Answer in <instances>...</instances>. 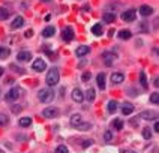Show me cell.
Returning a JSON list of instances; mask_svg holds the SVG:
<instances>
[{"mask_svg":"<svg viewBox=\"0 0 159 153\" xmlns=\"http://www.w3.org/2000/svg\"><path fill=\"white\" fill-rule=\"evenodd\" d=\"M45 81H47V84L48 86H57L59 84V81H60V74H59V69H50L48 71V74H47V78H45Z\"/></svg>","mask_w":159,"mask_h":153,"instance_id":"1","label":"cell"},{"mask_svg":"<svg viewBox=\"0 0 159 153\" xmlns=\"http://www.w3.org/2000/svg\"><path fill=\"white\" fill-rule=\"evenodd\" d=\"M38 98H39V101L44 102V104H50L54 99V92L51 89H41L39 93H38Z\"/></svg>","mask_w":159,"mask_h":153,"instance_id":"2","label":"cell"},{"mask_svg":"<svg viewBox=\"0 0 159 153\" xmlns=\"http://www.w3.org/2000/svg\"><path fill=\"white\" fill-rule=\"evenodd\" d=\"M59 108L57 107H47L44 111H42V116L47 117V119H53V117H57L59 116Z\"/></svg>","mask_w":159,"mask_h":153,"instance_id":"3","label":"cell"},{"mask_svg":"<svg viewBox=\"0 0 159 153\" xmlns=\"http://www.w3.org/2000/svg\"><path fill=\"white\" fill-rule=\"evenodd\" d=\"M20 95H21V90L18 89V87H14V89H11L8 93H6V101H17L18 98H20Z\"/></svg>","mask_w":159,"mask_h":153,"instance_id":"4","label":"cell"},{"mask_svg":"<svg viewBox=\"0 0 159 153\" xmlns=\"http://www.w3.org/2000/svg\"><path fill=\"white\" fill-rule=\"evenodd\" d=\"M135 9H128L126 12L122 14V20L126 21V23H132V21H135Z\"/></svg>","mask_w":159,"mask_h":153,"instance_id":"5","label":"cell"},{"mask_svg":"<svg viewBox=\"0 0 159 153\" xmlns=\"http://www.w3.org/2000/svg\"><path fill=\"white\" fill-rule=\"evenodd\" d=\"M33 69H35L36 72H42V71L47 69V63L42 59H36L35 62H33Z\"/></svg>","mask_w":159,"mask_h":153,"instance_id":"6","label":"cell"},{"mask_svg":"<svg viewBox=\"0 0 159 153\" xmlns=\"http://www.w3.org/2000/svg\"><path fill=\"white\" fill-rule=\"evenodd\" d=\"M71 96H72V99H74L75 102H78V104L84 101V93H83L80 89H74V90H72V95H71Z\"/></svg>","mask_w":159,"mask_h":153,"instance_id":"7","label":"cell"},{"mask_svg":"<svg viewBox=\"0 0 159 153\" xmlns=\"http://www.w3.org/2000/svg\"><path fill=\"white\" fill-rule=\"evenodd\" d=\"M62 38H63V41L71 42L72 39H74V30H72V27H66V29H63Z\"/></svg>","mask_w":159,"mask_h":153,"instance_id":"8","label":"cell"},{"mask_svg":"<svg viewBox=\"0 0 159 153\" xmlns=\"http://www.w3.org/2000/svg\"><path fill=\"white\" fill-rule=\"evenodd\" d=\"M17 59H18V62L26 63V62H29V60L32 59V53H30V51H21V53H18Z\"/></svg>","mask_w":159,"mask_h":153,"instance_id":"9","label":"cell"},{"mask_svg":"<svg viewBox=\"0 0 159 153\" xmlns=\"http://www.w3.org/2000/svg\"><path fill=\"white\" fill-rule=\"evenodd\" d=\"M102 59H104L107 66H111L113 62H114V59H116V54H114V53H104V54H102Z\"/></svg>","mask_w":159,"mask_h":153,"instance_id":"10","label":"cell"},{"mask_svg":"<svg viewBox=\"0 0 159 153\" xmlns=\"http://www.w3.org/2000/svg\"><path fill=\"white\" fill-rule=\"evenodd\" d=\"M125 81V77H123V74H119V72H116V74H113L111 75V83H113V86L116 84H122Z\"/></svg>","mask_w":159,"mask_h":153,"instance_id":"11","label":"cell"},{"mask_svg":"<svg viewBox=\"0 0 159 153\" xmlns=\"http://www.w3.org/2000/svg\"><path fill=\"white\" fill-rule=\"evenodd\" d=\"M23 26H24V18L23 17H15L14 21L11 23V29H14V30H17V29L23 27Z\"/></svg>","mask_w":159,"mask_h":153,"instance_id":"12","label":"cell"},{"mask_svg":"<svg viewBox=\"0 0 159 153\" xmlns=\"http://www.w3.org/2000/svg\"><path fill=\"white\" fill-rule=\"evenodd\" d=\"M90 53V47L89 45H80L77 51H75V54H77V57H83V56H86Z\"/></svg>","mask_w":159,"mask_h":153,"instance_id":"13","label":"cell"},{"mask_svg":"<svg viewBox=\"0 0 159 153\" xmlns=\"http://www.w3.org/2000/svg\"><path fill=\"white\" fill-rule=\"evenodd\" d=\"M140 14H141L143 17H149V15L153 14V8L149 6V5H143L141 8H140Z\"/></svg>","mask_w":159,"mask_h":153,"instance_id":"14","label":"cell"},{"mask_svg":"<svg viewBox=\"0 0 159 153\" xmlns=\"http://www.w3.org/2000/svg\"><path fill=\"white\" fill-rule=\"evenodd\" d=\"M54 33H56V27L54 26H48V27H45L42 30V36L44 38H51Z\"/></svg>","mask_w":159,"mask_h":153,"instance_id":"15","label":"cell"},{"mask_svg":"<svg viewBox=\"0 0 159 153\" xmlns=\"http://www.w3.org/2000/svg\"><path fill=\"white\" fill-rule=\"evenodd\" d=\"M96 83L99 86V89H105V74L104 72H101V74H98V77H96Z\"/></svg>","mask_w":159,"mask_h":153,"instance_id":"16","label":"cell"},{"mask_svg":"<svg viewBox=\"0 0 159 153\" xmlns=\"http://www.w3.org/2000/svg\"><path fill=\"white\" fill-rule=\"evenodd\" d=\"M141 117H143V119H146V120H156L158 114H156L155 111H143Z\"/></svg>","mask_w":159,"mask_h":153,"instance_id":"17","label":"cell"},{"mask_svg":"<svg viewBox=\"0 0 159 153\" xmlns=\"http://www.w3.org/2000/svg\"><path fill=\"white\" fill-rule=\"evenodd\" d=\"M122 113H123L125 116L132 114V113H134V105H132V104H129V102H126L123 107H122Z\"/></svg>","mask_w":159,"mask_h":153,"instance_id":"18","label":"cell"},{"mask_svg":"<svg viewBox=\"0 0 159 153\" xmlns=\"http://www.w3.org/2000/svg\"><path fill=\"white\" fill-rule=\"evenodd\" d=\"M11 15V12H9V9H6V8H0V21H3V20H8Z\"/></svg>","mask_w":159,"mask_h":153,"instance_id":"19","label":"cell"},{"mask_svg":"<svg viewBox=\"0 0 159 153\" xmlns=\"http://www.w3.org/2000/svg\"><path fill=\"white\" fill-rule=\"evenodd\" d=\"M86 98H87V101H89V102H93V101H95V98H96L95 89H89L87 92H86Z\"/></svg>","mask_w":159,"mask_h":153,"instance_id":"20","label":"cell"},{"mask_svg":"<svg viewBox=\"0 0 159 153\" xmlns=\"http://www.w3.org/2000/svg\"><path fill=\"white\" fill-rule=\"evenodd\" d=\"M83 122V119H81V116L80 114H74L71 117V123H72V126H78L80 123Z\"/></svg>","mask_w":159,"mask_h":153,"instance_id":"21","label":"cell"},{"mask_svg":"<svg viewBox=\"0 0 159 153\" xmlns=\"http://www.w3.org/2000/svg\"><path fill=\"white\" fill-rule=\"evenodd\" d=\"M140 83H141V87L143 89H147L149 87V83H147V78H146V74L144 72H140Z\"/></svg>","mask_w":159,"mask_h":153,"instance_id":"22","label":"cell"},{"mask_svg":"<svg viewBox=\"0 0 159 153\" xmlns=\"http://www.w3.org/2000/svg\"><path fill=\"white\" fill-rule=\"evenodd\" d=\"M92 33L96 35V36L102 35V24H95V26L92 27Z\"/></svg>","mask_w":159,"mask_h":153,"instance_id":"23","label":"cell"},{"mask_svg":"<svg viewBox=\"0 0 159 153\" xmlns=\"http://www.w3.org/2000/svg\"><path fill=\"white\" fill-rule=\"evenodd\" d=\"M119 38L120 39H131L132 38V33H131V30H120Z\"/></svg>","mask_w":159,"mask_h":153,"instance_id":"24","label":"cell"},{"mask_svg":"<svg viewBox=\"0 0 159 153\" xmlns=\"http://www.w3.org/2000/svg\"><path fill=\"white\" fill-rule=\"evenodd\" d=\"M30 123H32V119L30 117H21L20 119V126H23V128L30 126Z\"/></svg>","mask_w":159,"mask_h":153,"instance_id":"25","label":"cell"},{"mask_svg":"<svg viewBox=\"0 0 159 153\" xmlns=\"http://www.w3.org/2000/svg\"><path fill=\"white\" fill-rule=\"evenodd\" d=\"M108 111L113 114V113H116L117 111V102L116 101H110L108 102Z\"/></svg>","mask_w":159,"mask_h":153,"instance_id":"26","label":"cell"},{"mask_svg":"<svg viewBox=\"0 0 159 153\" xmlns=\"http://www.w3.org/2000/svg\"><path fill=\"white\" fill-rule=\"evenodd\" d=\"M11 54L9 48H5V47H0V59H6L8 56Z\"/></svg>","mask_w":159,"mask_h":153,"instance_id":"27","label":"cell"},{"mask_svg":"<svg viewBox=\"0 0 159 153\" xmlns=\"http://www.w3.org/2000/svg\"><path fill=\"white\" fill-rule=\"evenodd\" d=\"M150 102H152V104H155V105H158V104H159V93H158V92H155V93H152V95H150Z\"/></svg>","mask_w":159,"mask_h":153,"instance_id":"28","label":"cell"},{"mask_svg":"<svg viewBox=\"0 0 159 153\" xmlns=\"http://www.w3.org/2000/svg\"><path fill=\"white\" fill-rule=\"evenodd\" d=\"M104 21L105 23H113V21H116V15L114 14H104Z\"/></svg>","mask_w":159,"mask_h":153,"instance_id":"29","label":"cell"},{"mask_svg":"<svg viewBox=\"0 0 159 153\" xmlns=\"http://www.w3.org/2000/svg\"><path fill=\"white\" fill-rule=\"evenodd\" d=\"M113 128L117 129V131H122V129H123V122H122V120H114Z\"/></svg>","mask_w":159,"mask_h":153,"instance_id":"30","label":"cell"},{"mask_svg":"<svg viewBox=\"0 0 159 153\" xmlns=\"http://www.w3.org/2000/svg\"><path fill=\"white\" fill-rule=\"evenodd\" d=\"M143 137H144L146 140H150V138H152V131H150V128H144V129H143Z\"/></svg>","mask_w":159,"mask_h":153,"instance_id":"31","label":"cell"},{"mask_svg":"<svg viewBox=\"0 0 159 153\" xmlns=\"http://www.w3.org/2000/svg\"><path fill=\"white\" fill-rule=\"evenodd\" d=\"M9 123V119L6 117V114H2L0 113V126H6Z\"/></svg>","mask_w":159,"mask_h":153,"instance_id":"32","label":"cell"},{"mask_svg":"<svg viewBox=\"0 0 159 153\" xmlns=\"http://www.w3.org/2000/svg\"><path fill=\"white\" fill-rule=\"evenodd\" d=\"M77 128H78L80 131H89V129L92 128V125H90V123H80Z\"/></svg>","mask_w":159,"mask_h":153,"instance_id":"33","label":"cell"},{"mask_svg":"<svg viewBox=\"0 0 159 153\" xmlns=\"http://www.w3.org/2000/svg\"><path fill=\"white\" fill-rule=\"evenodd\" d=\"M54 153H68V147L66 146H59Z\"/></svg>","mask_w":159,"mask_h":153,"instance_id":"34","label":"cell"},{"mask_svg":"<svg viewBox=\"0 0 159 153\" xmlns=\"http://www.w3.org/2000/svg\"><path fill=\"white\" fill-rule=\"evenodd\" d=\"M104 138H105L107 143H110V141L113 140V134H111V131H107L105 134H104Z\"/></svg>","mask_w":159,"mask_h":153,"instance_id":"35","label":"cell"},{"mask_svg":"<svg viewBox=\"0 0 159 153\" xmlns=\"http://www.w3.org/2000/svg\"><path fill=\"white\" fill-rule=\"evenodd\" d=\"M90 77H92V75H90V72H86V74L83 75V81H84V83H87L89 80H90Z\"/></svg>","mask_w":159,"mask_h":153,"instance_id":"36","label":"cell"},{"mask_svg":"<svg viewBox=\"0 0 159 153\" xmlns=\"http://www.w3.org/2000/svg\"><path fill=\"white\" fill-rule=\"evenodd\" d=\"M24 36H26V38H32V36H33V30H32V29H30V30H27V32L24 33Z\"/></svg>","mask_w":159,"mask_h":153,"instance_id":"37","label":"cell"},{"mask_svg":"<svg viewBox=\"0 0 159 153\" xmlns=\"http://www.w3.org/2000/svg\"><path fill=\"white\" fill-rule=\"evenodd\" d=\"M11 108H12V111H14V113H20V111H21V107H15V105H12Z\"/></svg>","mask_w":159,"mask_h":153,"instance_id":"38","label":"cell"},{"mask_svg":"<svg viewBox=\"0 0 159 153\" xmlns=\"http://www.w3.org/2000/svg\"><path fill=\"white\" fill-rule=\"evenodd\" d=\"M89 146H92V140H86L83 143V147H89Z\"/></svg>","mask_w":159,"mask_h":153,"instance_id":"39","label":"cell"},{"mask_svg":"<svg viewBox=\"0 0 159 153\" xmlns=\"http://www.w3.org/2000/svg\"><path fill=\"white\" fill-rule=\"evenodd\" d=\"M155 131H156V132H159V123H158V122L155 123Z\"/></svg>","mask_w":159,"mask_h":153,"instance_id":"40","label":"cell"},{"mask_svg":"<svg viewBox=\"0 0 159 153\" xmlns=\"http://www.w3.org/2000/svg\"><path fill=\"white\" fill-rule=\"evenodd\" d=\"M113 35H114V30H113V29H111V30H110V32H108V36H110V38H113Z\"/></svg>","mask_w":159,"mask_h":153,"instance_id":"41","label":"cell"},{"mask_svg":"<svg viewBox=\"0 0 159 153\" xmlns=\"http://www.w3.org/2000/svg\"><path fill=\"white\" fill-rule=\"evenodd\" d=\"M122 153H135V152H132V150H122Z\"/></svg>","mask_w":159,"mask_h":153,"instance_id":"42","label":"cell"},{"mask_svg":"<svg viewBox=\"0 0 159 153\" xmlns=\"http://www.w3.org/2000/svg\"><path fill=\"white\" fill-rule=\"evenodd\" d=\"M3 75V68H0V77Z\"/></svg>","mask_w":159,"mask_h":153,"instance_id":"43","label":"cell"},{"mask_svg":"<svg viewBox=\"0 0 159 153\" xmlns=\"http://www.w3.org/2000/svg\"><path fill=\"white\" fill-rule=\"evenodd\" d=\"M42 2H50V0H42Z\"/></svg>","mask_w":159,"mask_h":153,"instance_id":"44","label":"cell"}]
</instances>
